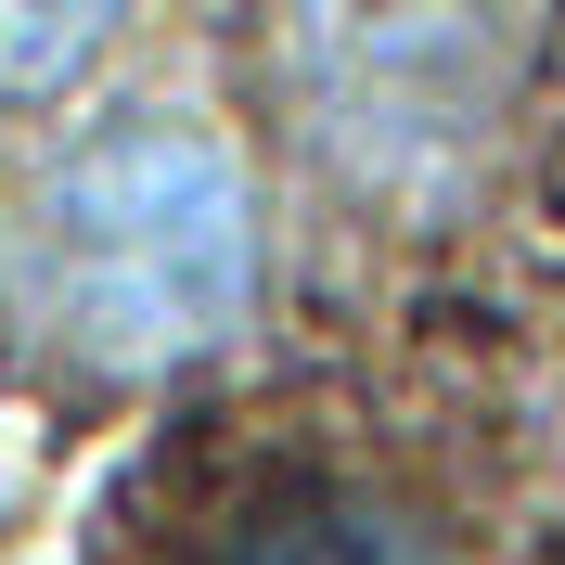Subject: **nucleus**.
I'll use <instances>...</instances> for the list:
<instances>
[{
    "label": "nucleus",
    "mask_w": 565,
    "mask_h": 565,
    "mask_svg": "<svg viewBox=\"0 0 565 565\" xmlns=\"http://www.w3.org/2000/svg\"><path fill=\"white\" fill-rule=\"evenodd\" d=\"M13 348L77 386H168L257 309V193L193 116H116L13 193Z\"/></svg>",
    "instance_id": "f257e3e1"
},
{
    "label": "nucleus",
    "mask_w": 565,
    "mask_h": 565,
    "mask_svg": "<svg viewBox=\"0 0 565 565\" xmlns=\"http://www.w3.org/2000/svg\"><path fill=\"white\" fill-rule=\"evenodd\" d=\"M296 90H309L321 168H437L489 141L501 52L462 0H334L296 39Z\"/></svg>",
    "instance_id": "f03ea898"
},
{
    "label": "nucleus",
    "mask_w": 565,
    "mask_h": 565,
    "mask_svg": "<svg viewBox=\"0 0 565 565\" xmlns=\"http://www.w3.org/2000/svg\"><path fill=\"white\" fill-rule=\"evenodd\" d=\"M206 565H476V553L437 540L424 514H398V501H373V489H282Z\"/></svg>",
    "instance_id": "7ed1b4c3"
},
{
    "label": "nucleus",
    "mask_w": 565,
    "mask_h": 565,
    "mask_svg": "<svg viewBox=\"0 0 565 565\" xmlns=\"http://www.w3.org/2000/svg\"><path fill=\"white\" fill-rule=\"evenodd\" d=\"M116 13L129 0H0V104H52L116 39Z\"/></svg>",
    "instance_id": "20e7f679"
}]
</instances>
